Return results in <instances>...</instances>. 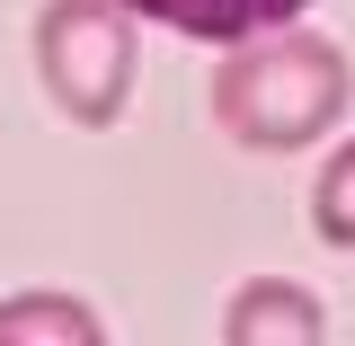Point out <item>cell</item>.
Instances as JSON below:
<instances>
[{
    "label": "cell",
    "instance_id": "4",
    "mask_svg": "<svg viewBox=\"0 0 355 346\" xmlns=\"http://www.w3.org/2000/svg\"><path fill=\"white\" fill-rule=\"evenodd\" d=\"M125 9L151 18V27H178V36H196V44H249V36L293 27L311 0H125Z\"/></svg>",
    "mask_w": 355,
    "mask_h": 346
},
{
    "label": "cell",
    "instance_id": "5",
    "mask_svg": "<svg viewBox=\"0 0 355 346\" xmlns=\"http://www.w3.org/2000/svg\"><path fill=\"white\" fill-rule=\"evenodd\" d=\"M0 346H107V320L80 293H9L0 302Z\"/></svg>",
    "mask_w": 355,
    "mask_h": 346
},
{
    "label": "cell",
    "instance_id": "6",
    "mask_svg": "<svg viewBox=\"0 0 355 346\" xmlns=\"http://www.w3.org/2000/svg\"><path fill=\"white\" fill-rule=\"evenodd\" d=\"M311 231L329 249H355V142H338L311 178Z\"/></svg>",
    "mask_w": 355,
    "mask_h": 346
},
{
    "label": "cell",
    "instance_id": "1",
    "mask_svg": "<svg viewBox=\"0 0 355 346\" xmlns=\"http://www.w3.org/2000/svg\"><path fill=\"white\" fill-rule=\"evenodd\" d=\"M355 107V62L329 36L311 27H275V36L249 44H222V71H214V125L240 142V151H311L320 133H338Z\"/></svg>",
    "mask_w": 355,
    "mask_h": 346
},
{
    "label": "cell",
    "instance_id": "2",
    "mask_svg": "<svg viewBox=\"0 0 355 346\" xmlns=\"http://www.w3.org/2000/svg\"><path fill=\"white\" fill-rule=\"evenodd\" d=\"M133 71H142V36H133L125 0H44L36 9V80L71 125L107 133L133 107Z\"/></svg>",
    "mask_w": 355,
    "mask_h": 346
},
{
    "label": "cell",
    "instance_id": "3",
    "mask_svg": "<svg viewBox=\"0 0 355 346\" xmlns=\"http://www.w3.org/2000/svg\"><path fill=\"white\" fill-rule=\"evenodd\" d=\"M320 338H329V311L293 275H249L222 302V346H320Z\"/></svg>",
    "mask_w": 355,
    "mask_h": 346
}]
</instances>
